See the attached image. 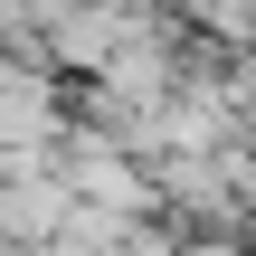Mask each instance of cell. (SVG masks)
I'll list each match as a JSON object with an SVG mask.
<instances>
[{
  "mask_svg": "<svg viewBox=\"0 0 256 256\" xmlns=\"http://www.w3.org/2000/svg\"><path fill=\"white\" fill-rule=\"evenodd\" d=\"M19 133H48V95H38V76L0 66V142H19Z\"/></svg>",
  "mask_w": 256,
  "mask_h": 256,
  "instance_id": "1",
  "label": "cell"
}]
</instances>
